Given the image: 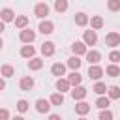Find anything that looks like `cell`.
<instances>
[{"label": "cell", "mask_w": 120, "mask_h": 120, "mask_svg": "<svg viewBox=\"0 0 120 120\" xmlns=\"http://www.w3.org/2000/svg\"><path fill=\"white\" fill-rule=\"evenodd\" d=\"M49 11H51V8H49L45 2H38V4L34 6V15H36L38 19H41V21H45V19H47Z\"/></svg>", "instance_id": "obj_1"}, {"label": "cell", "mask_w": 120, "mask_h": 120, "mask_svg": "<svg viewBox=\"0 0 120 120\" xmlns=\"http://www.w3.org/2000/svg\"><path fill=\"white\" fill-rule=\"evenodd\" d=\"M105 45L111 47V49H116L120 45V34L118 32H109L105 34Z\"/></svg>", "instance_id": "obj_2"}, {"label": "cell", "mask_w": 120, "mask_h": 120, "mask_svg": "<svg viewBox=\"0 0 120 120\" xmlns=\"http://www.w3.org/2000/svg\"><path fill=\"white\" fill-rule=\"evenodd\" d=\"M34 86H36V81H34L32 75H24V77H21V81H19V88H21V90L30 92Z\"/></svg>", "instance_id": "obj_3"}, {"label": "cell", "mask_w": 120, "mask_h": 120, "mask_svg": "<svg viewBox=\"0 0 120 120\" xmlns=\"http://www.w3.org/2000/svg\"><path fill=\"white\" fill-rule=\"evenodd\" d=\"M34 105H36V111H38L39 114H49V112H51V107H52L51 101H49V99H43V98H39Z\"/></svg>", "instance_id": "obj_4"}, {"label": "cell", "mask_w": 120, "mask_h": 120, "mask_svg": "<svg viewBox=\"0 0 120 120\" xmlns=\"http://www.w3.org/2000/svg\"><path fill=\"white\" fill-rule=\"evenodd\" d=\"M19 39H21L24 45L32 43V41L36 39V30H30V28H24V30H21V34H19Z\"/></svg>", "instance_id": "obj_5"}, {"label": "cell", "mask_w": 120, "mask_h": 120, "mask_svg": "<svg viewBox=\"0 0 120 120\" xmlns=\"http://www.w3.org/2000/svg\"><path fill=\"white\" fill-rule=\"evenodd\" d=\"M82 41H84V45L88 47H92V45H96L98 43V34H96V30H84V34H82Z\"/></svg>", "instance_id": "obj_6"}, {"label": "cell", "mask_w": 120, "mask_h": 120, "mask_svg": "<svg viewBox=\"0 0 120 120\" xmlns=\"http://www.w3.org/2000/svg\"><path fill=\"white\" fill-rule=\"evenodd\" d=\"M86 94H88V90H86L82 84H79V86H73V88H71V98H73L75 101H82V99L86 98Z\"/></svg>", "instance_id": "obj_7"}, {"label": "cell", "mask_w": 120, "mask_h": 120, "mask_svg": "<svg viewBox=\"0 0 120 120\" xmlns=\"http://www.w3.org/2000/svg\"><path fill=\"white\" fill-rule=\"evenodd\" d=\"M84 56H86V60H88V66H98V64L101 62V52H99V51L90 49Z\"/></svg>", "instance_id": "obj_8"}, {"label": "cell", "mask_w": 120, "mask_h": 120, "mask_svg": "<svg viewBox=\"0 0 120 120\" xmlns=\"http://www.w3.org/2000/svg\"><path fill=\"white\" fill-rule=\"evenodd\" d=\"M103 73H105V69L98 64V66H88V77L90 79H94V81H99L101 77H103Z\"/></svg>", "instance_id": "obj_9"}, {"label": "cell", "mask_w": 120, "mask_h": 120, "mask_svg": "<svg viewBox=\"0 0 120 120\" xmlns=\"http://www.w3.org/2000/svg\"><path fill=\"white\" fill-rule=\"evenodd\" d=\"M54 88H56V92H60V94L71 92V84H69V82H68V79H64V77L56 79V82H54Z\"/></svg>", "instance_id": "obj_10"}, {"label": "cell", "mask_w": 120, "mask_h": 120, "mask_svg": "<svg viewBox=\"0 0 120 120\" xmlns=\"http://www.w3.org/2000/svg\"><path fill=\"white\" fill-rule=\"evenodd\" d=\"M38 30H39V32H41L43 36H49V34H52V32H54V22H52V21H47V19H45V21H41V22H39Z\"/></svg>", "instance_id": "obj_11"}, {"label": "cell", "mask_w": 120, "mask_h": 120, "mask_svg": "<svg viewBox=\"0 0 120 120\" xmlns=\"http://www.w3.org/2000/svg\"><path fill=\"white\" fill-rule=\"evenodd\" d=\"M71 51H73L75 56H82V54L88 52V47L84 45V41H73L71 43Z\"/></svg>", "instance_id": "obj_12"}, {"label": "cell", "mask_w": 120, "mask_h": 120, "mask_svg": "<svg viewBox=\"0 0 120 120\" xmlns=\"http://www.w3.org/2000/svg\"><path fill=\"white\" fill-rule=\"evenodd\" d=\"M66 64H60V62H54L52 66H51V73L56 77V79H60V77H64L66 75Z\"/></svg>", "instance_id": "obj_13"}, {"label": "cell", "mask_w": 120, "mask_h": 120, "mask_svg": "<svg viewBox=\"0 0 120 120\" xmlns=\"http://www.w3.org/2000/svg\"><path fill=\"white\" fill-rule=\"evenodd\" d=\"M0 21H2V22H11V21H15V11H13L11 8L0 9Z\"/></svg>", "instance_id": "obj_14"}, {"label": "cell", "mask_w": 120, "mask_h": 120, "mask_svg": "<svg viewBox=\"0 0 120 120\" xmlns=\"http://www.w3.org/2000/svg\"><path fill=\"white\" fill-rule=\"evenodd\" d=\"M39 51H41L43 56H52L54 51H56V45H54V41H45V43L39 47Z\"/></svg>", "instance_id": "obj_15"}, {"label": "cell", "mask_w": 120, "mask_h": 120, "mask_svg": "<svg viewBox=\"0 0 120 120\" xmlns=\"http://www.w3.org/2000/svg\"><path fill=\"white\" fill-rule=\"evenodd\" d=\"M66 66H68L71 71H79V68L82 66V60H81V56H75V54H73V56H69V58H68Z\"/></svg>", "instance_id": "obj_16"}, {"label": "cell", "mask_w": 120, "mask_h": 120, "mask_svg": "<svg viewBox=\"0 0 120 120\" xmlns=\"http://www.w3.org/2000/svg\"><path fill=\"white\" fill-rule=\"evenodd\" d=\"M66 79H68V82L71 84V88H73V86H79V84L82 82V75H81L79 71H71V73H68Z\"/></svg>", "instance_id": "obj_17"}, {"label": "cell", "mask_w": 120, "mask_h": 120, "mask_svg": "<svg viewBox=\"0 0 120 120\" xmlns=\"http://www.w3.org/2000/svg\"><path fill=\"white\" fill-rule=\"evenodd\" d=\"M75 112H77L79 116H86V114L90 112V103H86L84 99H82V101H77V105H75Z\"/></svg>", "instance_id": "obj_18"}, {"label": "cell", "mask_w": 120, "mask_h": 120, "mask_svg": "<svg viewBox=\"0 0 120 120\" xmlns=\"http://www.w3.org/2000/svg\"><path fill=\"white\" fill-rule=\"evenodd\" d=\"M103 26H105V21H103L101 15H94V17H90V28H92V30H101Z\"/></svg>", "instance_id": "obj_19"}, {"label": "cell", "mask_w": 120, "mask_h": 120, "mask_svg": "<svg viewBox=\"0 0 120 120\" xmlns=\"http://www.w3.org/2000/svg\"><path fill=\"white\" fill-rule=\"evenodd\" d=\"M34 54H36V47L32 45V43H28V45H22L21 47V56L22 58H34Z\"/></svg>", "instance_id": "obj_20"}, {"label": "cell", "mask_w": 120, "mask_h": 120, "mask_svg": "<svg viewBox=\"0 0 120 120\" xmlns=\"http://www.w3.org/2000/svg\"><path fill=\"white\" fill-rule=\"evenodd\" d=\"M107 90H109V86H107L103 81H96V84L92 86V92H94V94H98V96H105V94H107Z\"/></svg>", "instance_id": "obj_21"}, {"label": "cell", "mask_w": 120, "mask_h": 120, "mask_svg": "<svg viewBox=\"0 0 120 120\" xmlns=\"http://www.w3.org/2000/svg\"><path fill=\"white\" fill-rule=\"evenodd\" d=\"M88 22H90V17H88L84 11L75 13V24H77V26H86Z\"/></svg>", "instance_id": "obj_22"}, {"label": "cell", "mask_w": 120, "mask_h": 120, "mask_svg": "<svg viewBox=\"0 0 120 120\" xmlns=\"http://www.w3.org/2000/svg\"><path fill=\"white\" fill-rule=\"evenodd\" d=\"M41 68H43V60H41V58L34 56V58L28 60V69H30V71H39Z\"/></svg>", "instance_id": "obj_23"}, {"label": "cell", "mask_w": 120, "mask_h": 120, "mask_svg": "<svg viewBox=\"0 0 120 120\" xmlns=\"http://www.w3.org/2000/svg\"><path fill=\"white\" fill-rule=\"evenodd\" d=\"M13 22H15V26H17L19 30H24V28H28V22H30V21H28L26 15H17Z\"/></svg>", "instance_id": "obj_24"}, {"label": "cell", "mask_w": 120, "mask_h": 120, "mask_svg": "<svg viewBox=\"0 0 120 120\" xmlns=\"http://www.w3.org/2000/svg\"><path fill=\"white\" fill-rule=\"evenodd\" d=\"M0 75H2L4 79H9V77L15 75V68H13L11 64H4V66L0 68Z\"/></svg>", "instance_id": "obj_25"}, {"label": "cell", "mask_w": 120, "mask_h": 120, "mask_svg": "<svg viewBox=\"0 0 120 120\" xmlns=\"http://www.w3.org/2000/svg\"><path fill=\"white\" fill-rule=\"evenodd\" d=\"M49 101H51V105H52V107H60V105H64V94L54 92V94H51Z\"/></svg>", "instance_id": "obj_26"}, {"label": "cell", "mask_w": 120, "mask_h": 120, "mask_svg": "<svg viewBox=\"0 0 120 120\" xmlns=\"http://www.w3.org/2000/svg\"><path fill=\"white\" fill-rule=\"evenodd\" d=\"M109 105H111V99H109L107 96H98V99H96V107H98L99 111L109 109Z\"/></svg>", "instance_id": "obj_27"}, {"label": "cell", "mask_w": 120, "mask_h": 120, "mask_svg": "<svg viewBox=\"0 0 120 120\" xmlns=\"http://www.w3.org/2000/svg\"><path fill=\"white\" fill-rule=\"evenodd\" d=\"M69 8V2L68 0H54V11L56 13H66Z\"/></svg>", "instance_id": "obj_28"}, {"label": "cell", "mask_w": 120, "mask_h": 120, "mask_svg": "<svg viewBox=\"0 0 120 120\" xmlns=\"http://www.w3.org/2000/svg\"><path fill=\"white\" fill-rule=\"evenodd\" d=\"M107 98L112 101V99H120V86H109V90H107Z\"/></svg>", "instance_id": "obj_29"}, {"label": "cell", "mask_w": 120, "mask_h": 120, "mask_svg": "<svg viewBox=\"0 0 120 120\" xmlns=\"http://www.w3.org/2000/svg\"><path fill=\"white\" fill-rule=\"evenodd\" d=\"M105 73H107L109 77H118V75H120V68H118L116 64H109V66L105 68Z\"/></svg>", "instance_id": "obj_30"}, {"label": "cell", "mask_w": 120, "mask_h": 120, "mask_svg": "<svg viewBox=\"0 0 120 120\" xmlns=\"http://www.w3.org/2000/svg\"><path fill=\"white\" fill-rule=\"evenodd\" d=\"M15 107H17V111H19L21 114H24V112H26V111L30 109V103H28L26 99H19V101L15 103Z\"/></svg>", "instance_id": "obj_31"}, {"label": "cell", "mask_w": 120, "mask_h": 120, "mask_svg": "<svg viewBox=\"0 0 120 120\" xmlns=\"http://www.w3.org/2000/svg\"><path fill=\"white\" fill-rule=\"evenodd\" d=\"M107 9L112 13L120 11V0H107Z\"/></svg>", "instance_id": "obj_32"}, {"label": "cell", "mask_w": 120, "mask_h": 120, "mask_svg": "<svg viewBox=\"0 0 120 120\" xmlns=\"http://www.w3.org/2000/svg\"><path fill=\"white\" fill-rule=\"evenodd\" d=\"M109 60H111V64H118V62H120V51L112 49V51L109 52Z\"/></svg>", "instance_id": "obj_33"}, {"label": "cell", "mask_w": 120, "mask_h": 120, "mask_svg": "<svg viewBox=\"0 0 120 120\" xmlns=\"http://www.w3.org/2000/svg\"><path fill=\"white\" fill-rule=\"evenodd\" d=\"M98 118L99 120H112V112L109 109H103V111H99V116Z\"/></svg>", "instance_id": "obj_34"}, {"label": "cell", "mask_w": 120, "mask_h": 120, "mask_svg": "<svg viewBox=\"0 0 120 120\" xmlns=\"http://www.w3.org/2000/svg\"><path fill=\"white\" fill-rule=\"evenodd\" d=\"M0 120H11V116H9V111L8 109H0Z\"/></svg>", "instance_id": "obj_35"}, {"label": "cell", "mask_w": 120, "mask_h": 120, "mask_svg": "<svg viewBox=\"0 0 120 120\" xmlns=\"http://www.w3.org/2000/svg\"><path fill=\"white\" fill-rule=\"evenodd\" d=\"M2 90H6V79L4 77H0V92Z\"/></svg>", "instance_id": "obj_36"}, {"label": "cell", "mask_w": 120, "mask_h": 120, "mask_svg": "<svg viewBox=\"0 0 120 120\" xmlns=\"http://www.w3.org/2000/svg\"><path fill=\"white\" fill-rule=\"evenodd\" d=\"M47 120H62V116H60V114H49Z\"/></svg>", "instance_id": "obj_37"}, {"label": "cell", "mask_w": 120, "mask_h": 120, "mask_svg": "<svg viewBox=\"0 0 120 120\" xmlns=\"http://www.w3.org/2000/svg\"><path fill=\"white\" fill-rule=\"evenodd\" d=\"M4 30H6V22H2V21H0V34H2Z\"/></svg>", "instance_id": "obj_38"}, {"label": "cell", "mask_w": 120, "mask_h": 120, "mask_svg": "<svg viewBox=\"0 0 120 120\" xmlns=\"http://www.w3.org/2000/svg\"><path fill=\"white\" fill-rule=\"evenodd\" d=\"M11 120H24V116H22V114H17V116H15V118H11Z\"/></svg>", "instance_id": "obj_39"}, {"label": "cell", "mask_w": 120, "mask_h": 120, "mask_svg": "<svg viewBox=\"0 0 120 120\" xmlns=\"http://www.w3.org/2000/svg\"><path fill=\"white\" fill-rule=\"evenodd\" d=\"M2 47H4V39L0 38V51H2Z\"/></svg>", "instance_id": "obj_40"}, {"label": "cell", "mask_w": 120, "mask_h": 120, "mask_svg": "<svg viewBox=\"0 0 120 120\" xmlns=\"http://www.w3.org/2000/svg\"><path fill=\"white\" fill-rule=\"evenodd\" d=\"M79 120H86V118H84V116H79Z\"/></svg>", "instance_id": "obj_41"}]
</instances>
